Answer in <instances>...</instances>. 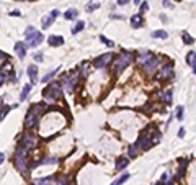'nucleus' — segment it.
Masks as SVG:
<instances>
[{"label": "nucleus", "instance_id": "obj_10", "mask_svg": "<svg viewBox=\"0 0 196 185\" xmlns=\"http://www.w3.org/2000/svg\"><path fill=\"white\" fill-rule=\"evenodd\" d=\"M111 61H113V54L111 53H106V54H102L100 57H97L95 62H93V66L97 69H103V67H106Z\"/></svg>", "mask_w": 196, "mask_h": 185}, {"label": "nucleus", "instance_id": "obj_35", "mask_svg": "<svg viewBox=\"0 0 196 185\" xmlns=\"http://www.w3.org/2000/svg\"><path fill=\"white\" fill-rule=\"evenodd\" d=\"M56 185H67V178H66V177H61L59 180H57Z\"/></svg>", "mask_w": 196, "mask_h": 185}, {"label": "nucleus", "instance_id": "obj_32", "mask_svg": "<svg viewBox=\"0 0 196 185\" xmlns=\"http://www.w3.org/2000/svg\"><path fill=\"white\" fill-rule=\"evenodd\" d=\"M97 8H100V4H98V2H95V4H88V5H87V12H93V10H97Z\"/></svg>", "mask_w": 196, "mask_h": 185}, {"label": "nucleus", "instance_id": "obj_30", "mask_svg": "<svg viewBox=\"0 0 196 185\" xmlns=\"http://www.w3.org/2000/svg\"><path fill=\"white\" fill-rule=\"evenodd\" d=\"M13 107H15V105H12V107H8V105H7V107H4V108H2V111H0V120H4V116H5V115H7L8 111H10L12 108H13Z\"/></svg>", "mask_w": 196, "mask_h": 185}, {"label": "nucleus", "instance_id": "obj_4", "mask_svg": "<svg viewBox=\"0 0 196 185\" xmlns=\"http://www.w3.org/2000/svg\"><path fill=\"white\" fill-rule=\"evenodd\" d=\"M79 79H80V74H77V72H69V74H64L62 77H61V85H62L64 92L66 93H72L74 90H75V85H77Z\"/></svg>", "mask_w": 196, "mask_h": 185}, {"label": "nucleus", "instance_id": "obj_2", "mask_svg": "<svg viewBox=\"0 0 196 185\" xmlns=\"http://www.w3.org/2000/svg\"><path fill=\"white\" fill-rule=\"evenodd\" d=\"M43 113V107L41 105H31V108L26 113V118H24V128L26 129H33L38 126V121L41 118Z\"/></svg>", "mask_w": 196, "mask_h": 185}, {"label": "nucleus", "instance_id": "obj_33", "mask_svg": "<svg viewBox=\"0 0 196 185\" xmlns=\"http://www.w3.org/2000/svg\"><path fill=\"white\" fill-rule=\"evenodd\" d=\"M177 120H183V107H177Z\"/></svg>", "mask_w": 196, "mask_h": 185}, {"label": "nucleus", "instance_id": "obj_26", "mask_svg": "<svg viewBox=\"0 0 196 185\" xmlns=\"http://www.w3.org/2000/svg\"><path fill=\"white\" fill-rule=\"evenodd\" d=\"M84 28H85V22H79L77 25L72 28V35H77V33H80Z\"/></svg>", "mask_w": 196, "mask_h": 185}, {"label": "nucleus", "instance_id": "obj_34", "mask_svg": "<svg viewBox=\"0 0 196 185\" xmlns=\"http://www.w3.org/2000/svg\"><path fill=\"white\" fill-rule=\"evenodd\" d=\"M146 10H149V4H147V2H144V4H141V13H142V12H146Z\"/></svg>", "mask_w": 196, "mask_h": 185}, {"label": "nucleus", "instance_id": "obj_43", "mask_svg": "<svg viewBox=\"0 0 196 185\" xmlns=\"http://www.w3.org/2000/svg\"><path fill=\"white\" fill-rule=\"evenodd\" d=\"M154 185H165V182H162V180H160V182H157V184H154Z\"/></svg>", "mask_w": 196, "mask_h": 185}, {"label": "nucleus", "instance_id": "obj_15", "mask_svg": "<svg viewBox=\"0 0 196 185\" xmlns=\"http://www.w3.org/2000/svg\"><path fill=\"white\" fill-rule=\"evenodd\" d=\"M48 43H49V46H53V48L62 46V44H64V38H62V36H49Z\"/></svg>", "mask_w": 196, "mask_h": 185}, {"label": "nucleus", "instance_id": "obj_9", "mask_svg": "<svg viewBox=\"0 0 196 185\" xmlns=\"http://www.w3.org/2000/svg\"><path fill=\"white\" fill-rule=\"evenodd\" d=\"M142 67H144V72H146L147 75H154L155 72H157L159 69L162 67V66H160V59L154 56L151 61H149V62H146V64H144Z\"/></svg>", "mask_w": 196, "mask_h": 185}, {"label": "nucleus", "instance_id": "obj_23", "mask_svg": "<svg viewBox=\"0 0 196 185\" xmlns=\"http://www.w3.org/2000/svg\"><path fill=\"white\" fill-rule=\"evenodd\" d=\"M139 151H141V147H139V144H133V146H129V149H128V156L129 157H136L137 154H139Z\"/></svg>", "mask_w": 196, "mask_h": 185}, {"label": "nucleus", "instance_id": "obj_21", "mask_svg": "<svg viewBox=\"0 0 196 185\" xmlns=\"http://www.w3.org/2000/svg\"><path fill=\"white\" fill-rule=\"evenodd\" d=\"M33 185H53V178L46 177V178H35Z\"/></svg>", "mask_w": 196, "mask_h": 185}, {"label": "nucleus", "instance_id": "obj_18", "mask_svg": "<svg viewBox=\"0 0 196 185\" xmlns=\"http://www.w3.org/2000/svg\"><path fill=\"white\" fill-rule=\"evenodd\" d=\"M128 164H129V159H126V157H119L118 162H116V171H122V169H126Z\"/></svg>", "mask_w": 196, "mask_h": 185}, {"label": "nucleus", "instance_id": "obj_27", "mask_svg": "<svg viewBox=\"0 0 196 185\" xmlns=\"http://www.w3.org/2000/svg\"><path fill=\"white\" fill-rule=\"evenodd\" d=\"M30 90H31V85H24V87H23V92H21V95H20V102L26 100V97H28Z\"/></svg>", "mask_w": 196, "mask_h": 185}, {"label": "nucleus", "instance_id": "obj_7", "mask_svg": "<svg viewBox=\"0 0 196 185\" xmlns=\"http://www.w3.org/2000/svg\"><path fill=\"white\" fill-rule=\"evenodd\" d=\"M26 152L28 151L23 149V147H18L17 152H15V167L21 172V174H26L28 172V165H26Z\"/></svg>", "mask_w": 196, "mask_h": 185}, {"label": "nucleus", "instance_id": "obj_24", "mask_svg": "<svg viewBox=\"0 0 196 185\" xmlns=\"http://www.w3.org/2000/svg\"><path fill=\"white\" fill-rule=\"evenodd\" d=\"M64 18H66V20H75V18H77V10H75V8H69V10L64 13Z\"/></svg>", "mask_w": 196, "mask_h": 185}, {"label": "nucleus", "instance_id": "obj_3", "mask_svg": "<svg viewBox=\"0 0 196 185\" xmlns=\"http://www.w3.org/2000/svg\"><path fill=\"white\" fill-rule=\"evenodd\" d=\"M131 61H133V54H131L129 51H124V53L119 54V56L116 57L115 64H113V72H115V75H121L122 72H124V69L131 64Z\"/></svg>", "mask_w": 196, "mask_h": 185}, {"label": "nucleus", "instance_id": "obj_25", "mask_svg": "<svg viewBox=\"0 0 196 185\" xmlns=\"http://www.w3.org/2000/svg\"><path fill=\"white\" fill-rule=\"evenodd\" d=\"M57 71H59V69H54V71H51V72H48V74L44 75V77H43V84H48V82H51V79L54 77V75L57 74Z\"/></svg>", "mask_w": 196, "mask_h": 185}, {"label": "nucleus", "instance_id": "obj_16", "mask_svg": "<svg viewBox=\"0 0 196 185\" xmlns=\"http://www.w3.org/2000/svg\"><path fill=\"white\" fill-rule=\"evenodd\" d=\"M28 77H30V80L33 82V84H36L38 82V67L36 66H30L28 67Z\"/></svg>", "mask_w": 196, "mask_h": 185}, {"label": "nucleus", "instance_id": "obj_37", "mask_svg": "<svg viewBox=\"0 0 196 185\" xmlns=\"http://www.w3.org/2000/svg\"><path fill=\"white\" fill-rule=\"evenodd\" d=\"M178 138H185V129H180V131H178Z\"/></svg>", "mask_w": 196, "mask_h": 185}, {"label": "nucleus", "instance_id": "obj_28", "mask_svg": "<svg viewBox=\"0 0 196 185\" xmlns=\"http://www.w3.org/2000/svg\"><path fill=\"white\" fill-rule=\"evenodd\" d=\"M183 43L185 44H193L195 43V38H193L191 35H188V33H183Z\"/></svg>", "mask_w": 196, "mask_h": 185}, {"label": "nucleus", "instance_id": "obj_14", "mask_svg": "<svg viewBox=\"0 0 196 185\" xmlns=\"http://www.w3.org/2000/svg\"><path fill=\"white\" fill-rule=\"evenodd\" d=\"M152 57H154V56H152V53H147V51H146V53H141L139 56H137V64H139V66H144L146 62H149Z\"/></svg>", "mask_w": 196, "mask_h": 185}, {"label": "nucleus", "instance_id": "obj_1", "mask_svg": "<svg viewBox=\"0 0 196 185\" xmlns=\"http://www.w3.org/2000/svg\"><path fill=\"white\" fill-rule=\"evenodd\" d=\"M159 139H160V131H159V128L155 125H151L141 133V136L137 138L136 142L139 144L141 149L147 151V149H151L155 142H159Z\"/></svg>", "mask_w": 196, "mask_h": 185}, {"label": "nucleus", "instance_id": "obj_19", "mask_svg": "<svg viewBox=\"0 0 196 185\" xmlns=\"http://www.w3.org/2000/svg\"><path fill=\"white\" fill-rule=\"evenodd\" d=\"M186 62H188L191 67H196V53L195 51H190V53L186 54Z\"/></svg>", "mask_w": 196, "mask_h": 185}, {"label": "nucleus", "instance_id": "obj_17", "mask_svg": "<svg viewBox=\"0 0 196 185\" xmlns=\"http://www.w3.org/2000/svg\"><path fill=\"white\" fill-rule=\"evenodd\" d=\"M144 23L142 20V15L137 13V15H133V18H131V25H133V28H141Z\"/></svg>", "mask_w": 196, "mask_h": 185}, {"label": "nucleus", "instance_id": "obj_41", "mask_svg": "<svg viewBox=\"0 0 196 185\" xmlns=\"http://www.w3.org/2000/svg\"><path fill=\"white\" fill-rule=\"evenodd\" d=\"M4 159H5V156H4V154H2V152H0V164L4 162Z\"/></svg>", "mask_w": 196, "mask_h": 185}, {"label": "nucleus", "instance_id": "obj_42", "mask_svg": "<svg viewBox=\"0 0 196 185\" xmlns=\"http://www.w3.org/2000/svg\"><path fill=\"white\" fill-rule=\"evenodd\" d=\"M141 2H142V0H134V4L136 5H141Z\"/></svg>", "mask_w": 196, "mask_h": 185}, {"label": "nucleus", "instance_id": "obj_12", "mask_svg": "<svg viewBox=\"0 0 196 185\" xmlns=\"http://www.w3.org/2000/svg\"><path fill=\"white\" fill-rule=\"evenodd\" d=\"M57 15H61V13H59V10H53V12H51V13H49L48 17L44 18V20H43V28H44V30H46V28H49V26H51V25L54 23V20L57 18Z\"/></svg>", "mask_w": 196, "mask_h": 185}, {"label": "nucleus", "instance_id": "obj_6", "mask_svg": "<svg viewBox=\"0 0 196 185\" xmlns=\"http://www.w3.org/2000/svg\"><path fill=\"white\" fill-rule=\"evenodd\" d=\"M61 89H62V85H61L59 82H51L48 87H46L44 90H43V97H44L48 102H54V100H59L61 97Z\"/></svg>", "mask_w": 196, "mask_h": 185}, {"label": "nucleus", "instance_id": "obj_20", "mask_svg": "<svg viewBox=\"0 0 196 185\" xmlns=\"http://www.w3.org/2000/svg\"><path fill=\"white\" fill-rule=\"evenodd\" d=\"M172 98H173V92H172V90H165L164 95H162L164 103H165V105H172Z\"/></svg>", "mask_w": 196, "mask_h": 185}, {"label": "nucleus", "instance_id": "obj_5", "mask_svg": "<svg viewBox=\"0 0 196 185\" xmlns=\"http://www.w3.org/2000/svg\"><path fill=\"white\" fill-rule=\"evenodd\" d=\"M24 36H26V46H30V48H38L39 44L43 43V39H44L41 33H39L36 28H33V26H28V28H26Z\"/></svg>", "mask_w": 196, "mask_h": 185}, {"label": "nucleus", "instance_id": "obj_38", "mask_svg": "<svg viewBox=\"0 0 196 185\" xmlns=\"http://www.w3.org/2000/svg\"><path fill=\"white\" fill-rule=\"evenodd\" d=\"M10 15H12V17H20L21 13H20V12H18V10H13V12H12Z\"/></svg>", "mask_w": 196, "mask_h": 185}, {"label": "nucleus", "instance_id": "obj_44", "mask_svg": "<svg viewBox=\"0 0 196 185\" xmlns=\"http://www.w3.org/2000/svg\"><path fill=\"white\" fill-rule=\"evenodd\" d=\"M195 74H196V67H195Z\"/></svg>", "mask_w": 196, "mask_h": 185}, {"label": "nucleus", "instance_id": "obj_22", "mask_svg": "<svg viewBox=\"0 0 196 185\" xmlns=\"http://www.w3.org/2000/svg\"><path fill=\"white\" fill-rule=\"evenodd\" d=\"M152 38H160V39H167L168 38V33L164 31V30H155V31L151 33Z\"/></svg>", "mask_w": 196, "mask_h": 185}, {"label": "nucleus", "instance_id": "obj_8", "mask_svg": "<svg viewBox=\"0 0 196 185\" xmlns=\"http://www.w3.org/2000/svg\"><path fill=\"white\" fill-rule=\"evenodd\" d=\"M38 144V136L31 131H24L20 138V142H18V147H23V149H31Z\"/></svg>", "mask_w": 196, "mask_h": 185}, {"label": "nucleus", "instance_id": "obj_13", "mask_svg": "<svg viewBox=\"0 0 196 185\" xmlns=\"http://www.w3.org/2000/svg\"><path fill=\"white\" fill-rule=\"evenodd\" d=\"M15 53H17V56L20 57V59H23V57L26 56V44L18 41V43L15 44Z\"/></svg>", "mask_w": 196, "mask_h": 185}, {"label": "nucleus", "instance_id": "obj_39", "mask_svg": "<svg viewBox=\"0 0 196 185\" xmlns=\"http://www.w3.org/2000/svg\"><path fill=\"white\" fill-rule=\"evenodd\" d=\"M129 0H118V5H126Z\"/></svg>", "mask_w": 196, "mask_h": 185}, {"label": "nucleus", "instance_id": "obj_36", "mask_svg": "<svg viewBox=\"0 0 196 185\" xmlns=\"http://www.w3.org/2000/svg\"><path fill=\"white\" fill-rule=\"evenodd\" d=\"M35 59L38 61V62H41V61H43V53H36L35 54Z\"/></svg>", "mask_w": 196, "mask_h": 185}, {"label": "nucleus", "instance_id": "obj_31", "mask_svg": "<svg viewBox=\"0 0 196 185\" xmlns=\"http://www.w3.org/2000/svg\"><path fill=\"white\" fill-rule=\"evenodd\" d=\"M87 74H88V64L85 62V64H82V67H80V79L85 77Z\"/></svg>", "mask_w": 196, "mask_h": 185}, {"label": "nucleus", "instance_id": "obj_11", "mask_svg": "<svg viewBox=\"0 0 196 185\" xmlns=\"http://www.w3.org/2000/svg\"><path fill=\"white\" fill-rule=\"evenodd\" d=\"M160 79L162 80L173 79V62H167L165 66L160 67Z\"/></svg>", "mask_w": 196, "mask_h": 185}, {"label": "nucleus", "instance_id": "obj_45", "mask_svg": "<svg viewBox=\"0 0 196 185\" xmlns=\"http://www.w3.org/2000/svg\"><path fill=\"white\" fill-rule=\"evenodd\" d=\"M177 2H180V0H177Z\"/></svg>", "mask_w": 196, "mask_h": 185}, {"label": "nucleus", "instance_id": "obj_29", "mask_svg": "<svg viewBox=\"0 0 196 185\" xmlns=\"http://www.w3.org/2000/svg\"><path fill=\"white\" fill-rule=\"evenodd\" d=\"M100 41H103V43H105L106 46H110V48H113V46H115V43H113L111 39L105 38V36H103V35H100Z\"/></svg>", "mask_w": 196, "mask_h": 185}, {"label": "nucleus", "instance_id": "obj_40", "mask_svg": "<svg viewBox=\"0 0 196 185\" xmlns=\"http://www.w3.org/2000/svg\"><path fill=\"white\" fill-rule=\"evenodd\" d=\"M164 5H165V7H172V4H170V0H164Z\"/></svg>", "mask_w": 196, "mask_h": 185}]
</instances>
